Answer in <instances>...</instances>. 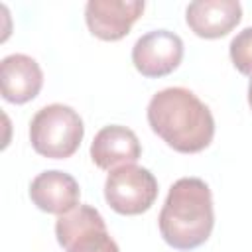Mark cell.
Instances as JSON below:
<instances>
[{
	"label": "cell",
	"instance_id": "obj_1",
	"mask_svg": "<svg viewBox=\"0 0 252 252\" xmlns=\"http://www.w3.org/2000/svg\"><path fill=\"white\" fill-rule=\"evenodd\" d=\"M152 130L175 152L197 154L215 136V118L209 106L185 87H167L148 104Z\"/></svg>",
	"mask_w": 252,
	"mask_h": 252
},
{
	"label": "cell",
	"instance_id": "obj_2",
	"mask_svg": "<svg viewBox=\"0 0 252 252\" xmlns=\"http://www.w3.org/2000/svg\"><path fill=\"white\" fill-rule=\"evenodd\" d=\"M161 238L175 250H193L207 242L215 226L213 195L199 177L177 179L159 211Z\"/></svg>",
	"mask_w": 252,
	"mask_h": 252
},
{
	"label": "cell",
	"instance_id": "obj_3",
	"mask_svg": "<svg viewBox=\"0 0 252 252\" xmlns=\"http://www.w3.org/2000/svg\"><path fill=\"white\" fill-rule=\"evenodd\" d=\"M85 136V126L77 110L55 102L39 108L30 122V140L39 156L51 159L71 158Z\"/></svg>",
	"mask_w": 252,
	"mask_h": 252
},
{
	"label": "cell",
	"instance_id": "obj_4",
	"mask_svg": "<svg viewBox=\"0 0 252 252\" xmlns=\"http://www.w3.org/2000/svg\"><path fill=\"white\" fill-rule=\"evenodd\" d=\"M158 197V179L136 163L112 169L104 181V199L118 215H142Z\"/></svg>",
	"mask_w": 252,
	"mask_h": 252
},
{
	"label": "cell",
	"instance_id": "obj_5",
	"mask_svg": "<svg viewBox=\"0 0 252 252\" xmlns=\"http://www.w3.org/2000/svg\"><path fill=\"white\" fill-rule=\"evenodd\" d=\"M55 236L67 252H120L102 215L89 205H79L61 215L55 222Z\"/></svg>",
	"mask_w": 252,
	"mask_h": 252
},
{
	"label": "cell",
	"instance_id": "obj_6",
	"mask_svg": "<svg viewBox=\"0 0 252 252\" xmlns=\"http://www.w3.org/2000/svg\"><path fill=\"white\" fill-rule=\"evenodd\" d=\"M183 59V41L169 30H154L144 33L132 47L134 67L150 79L165 77L179 67Z\"/></svg>",
	"mask_w": 252,
	"mask_h": 252
},
{
	"label": "cell",
	"instance_id": "obj_7",
	"mask_svg": "<svg viewBox=\"0 0 252 252\" xmlns=\"http://www.w3.org/2000/svg\"><path fill=\"white\" fill-rule=\"evenodd\" d=\"M144 8L146 4L142 0H89L85 6V22L98 39L118 41L130 33Z\"/></svg>",
	"mask_w": 252,
	"mask_h": 252
},
{
	"label": "cell",
	"instance_id": "obj_8",
	"mask_svg": "<svg viewBox=\"0 0 252 252\" xmlns=\"http://www.w3.org/2000/svg\"><path fill=\"white\" fill-rule=\"evenodd\" d=\"M81 189L73 175L59 171V169H47L33 177L30 183V199L32 203L51 215H67L75 207H79Z\"/></svg>",
	"mask_w": 252,
	"mask_h": 252
},
{
	"label": "cell",
	"instance_id": "obj_9",
	"mask_svg": "<svg viewBox=\"0 0 252 252\" xmlns=\"http://www.w3.org/2000/svg\"><path fill=\"white\" fill-rule=\"evenodd\" d=\"M242 18V6L236 0H195L185 10L191 32L205 39L224 37Z\"/></svg>",
	"mask_w": 252,
	"mask_h": 252
},
{
	"label": "cell",
	"instance_id": "obj_10",
	"mask_svg": "<svg viewBox=\"0 0 252 252\" xmlns=\"http://www.w3.org/2000/svg\"><path fill=\"white\" fill-rule=\"evenodd\" d=\"M43 85V73L37 61L24 53L6 55L0 63V89L8 102L24 104L33 100Z\"/></svg>",
	"mask_w": 252,
	"mask_h": 252
},
{
	"label": "cell",
	"instance_id": "obj_11",
	"mask_svg": "<svg viewBox=\"0 0 252 252\" xmlns=\"http://www.w3.org/2000/svg\"><path fill=\"white\" fill-rule=\"evenodd\" d=\"M142 156V146L138 136L120 124L104 126L96 132L91 144V158L100 169H116L120 165L136 163Z\"/></svg>",
	"mask_w": 252,
	"mask_h": 252
},
{
	"label": "cell",
	"instance_id": "obj_12",
	"mask_svg": "<svg viewBox=\"0 0 252 252\" xmlns=\"http://www.w3.org/2000/svg\"><path fill=\"white\" fill-rule=\"evenodd\" d=\"M228 51H230V59H232L234 67L242 75L252 77V26L244 28L242 32H238L232 37Z\"/></svg>",
	"mask_w": 252,
	"mask_h": 252
},
{
	"label": "cell",
	"instance_id": "obj_13",
	"mask_svg": "<svg viewBox=\"0 0 252 252\" xmlns=\"http://www.w3.org/2000/svg\"><path fill=\"white\" fill-rule=\"evenodd\" d=\"M248 104L252 108V79H250V85H248Z\"/></svg>",
	"mask_w": 252,
	"mask_h": 252
}]
</instances>
